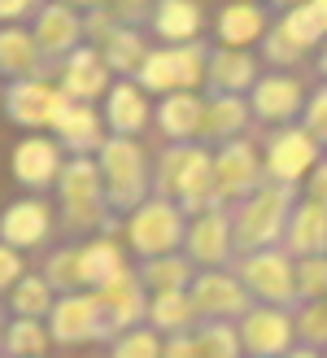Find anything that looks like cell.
<instances>
[{"instance_id":"cell-10","label":"cell","mask_w":327,"mask_h":358,"mask_svg":"<svg viewBox=\"0 0 327 358\" xmlns=\"http://www.w3.org/2000/svg\"><path fill=\"white\" fill-rule=\"evenodd\" d=\"M297 289H301L305 297H314V301L327 297V262H323V258H305L301 275H297Z\"/></svg>"},{"instance_id":"cell-11","label":"cell","mask_w":327,"mask_h":358,"mask_svg":"<svg viewBox=\"0 0 327 358\" xmlns=\"http://www.w3.org/2000/svg\"><path fill=\"white\" fill-rule=\"evenodd\" d=\"M114 358H161L157 354V336L153 332H131V336H122Z\"/></svg>"},{"instance_id":"cell-3","label":"cell","mask_w":327,"mask_h":358,"mask_svg":"<svg viewBox=\"0 0 327 358\" xmlns=\"http://www.w3.org/2000/svg\"><path fill=\"white\" fill-rule=\"evenodd\" d=\"M245 280L253 284V293L266 297V301H288V297H293V271H288L275 254L253 258V262L245 266Z\"/></svg>"},{"instance_id":"cell-9","label":"cell","mask_w":327,"mask_h":358,"mask_svg":"<svg viewBox=\"0 0 327 358\" xmlns=\"http://www.w3.org/2000/svg\"><path fill=\"white\" fill-rule=\"evenodd\" d=\"M153 319H157L161 328H170V324L184 328L188 319H192V306H188L179 293H157V310H153Z\"/></svg>"},{"instance_id":"cell-15","label":"cell","mask_w":327,"mask_h":358,"mask_svg":"<svg viewBox=\"0 0 327 358\" xmlns=\"http://www.w3.org/2000/svg\"><path fill=\"white\" fill-rule=\"evenodd\" d=\"M284 358H319V354H314L310 345H305V350H293V354H284Z\"/></svg>"},{"instance_id":"cell-12","label":"cell","mask_w":327,"mask_h":358,"mask_svg":"<svg viewBox=\"0 0 327 358\" xmlns=\"http://www.w3.org/2000/svg\"><path fill=\"white\" fill-rule=\"evenodd\" d=\"M13 306H17V315H44V310H48V293H44V284H35V280H27L22 289H17V297H13Z\"/></svg>"},{"instance_id":"cell-4","label":"cell","mask_w":327,"mask_h":358,"mask_svg":"<svg viewBox=\"0 0 327 358\" xmlns=\"http://www.w3.org/2000/svg\"><path fill=\"white\" fill-rule=\"evenodd\" d=\"M196 306L210 315H235V310H245V297L235 293L231 280H201L196 284Z\"/></svg>"},{"instance_id":"cell-5","label":"cell","mask_w":327,"mask_h":358,"mask_svg":"<svg viewBox=\"0 0 327 358\" xmlns=\"http://www.w3.org/2000/svg\"><path fill=\"white\" fill-rule=\"evenodd\" d=\"M196 354L201 358H235L240 354V332L235 328H205L201 336H196Z\"/></svg>"},{"instance_id":"cell-8","label":"cell","mask_w":327,"mask_h":358,"mask_svg":"<svg viewBox=\"0 0 327 358\" xmlns=\"http://www.w3.org/2000/svg\"><path fill=\"white\" fill-rule=\"evenodd\" d=\"M5 231H9L13 241H40V236H44V210H35V206L13 210Z\"/></svg>"},{"instance_id":"cell-2","label":"cell","mask_w":327,"mask_h":358,"mask_svg":"<svg viewBox=\"0 0 327 358\" xmlns=\"http://www.w3.org/2000/svg\"><path fill=\"white\" fill-rule=\"evenodd\" d=\"M52 324H57V341H70V345H79V341H92V336H105V315H101V301L92 297H70L61 301L57 310H52Z\"/></svg>"},{"instance_id":"cell-1","label":"cell","mask_w":327,"mask_h":358,"mask_svg":"<svg viewBox=\"0 0 327 358\" xmlns=\"http://www.w3.org/2000/svg\"><path fill=\"white\" fill-rule=\"evenodd\" d=\"M240 345H249V354H258V358H279L293 345V324L279 310H258L240 328Z\"/></svg>"},{"instance_id":"cell-7","label":"cell","mask_w":327,"mask_h":358,"mask_svg":"<svg viewBox=\"0 0 327 358\" xmlns=\"http://www.w3.org/2000/svg\"><path fill=\"white\" fill-rule=\"evenodd\" d=\"M5 350H9L13 358H35V354L44 350V332L22 319V324H13V328L5 332Z\"/></svg>"},{"instance_id":"cell-14","label":"cell","mask_w":327,"mask_h":358,"mask_svg":"<svg viewBox=\"0 0 327 358\" xmlns=\"http://www.w3.org/2000/svg\"><path fill=\"white\" fill-rule=\"evenodd\" d=\"M17 275V258L13 254H0V284H9Z\"/></svg>"},{"instance_id":"cell-13","label":"cell","mask_w":327,"mask_h":358,"mask_svg":"<svg viewBox=\"0 0 327 358\" xmlns=\"http://www.w3.org/2000/svg\"><path fill=\"white\" fill-rule=\"evenodd\" d=\"M166 358H201V354H196V341H188V336H179V341L166 350Z\"/></svg>"},{"instance_id":"cell-6","label":"cell","mask_w":327,"mask_h":358,"mask_svg":"<svg viewBox=\"0 0 327 358\" xmlns=\"http://www.w3.org/2000/svg\"><path fill=\"white\" fill-rule=\"evenodd\" d=\"M297 332H301V341L310 345V350H327V297L323 301H310V306L301 310Z\"/></svg>"}]
</instances>
